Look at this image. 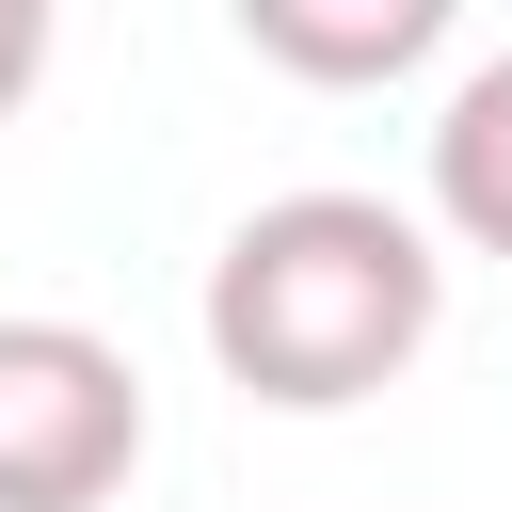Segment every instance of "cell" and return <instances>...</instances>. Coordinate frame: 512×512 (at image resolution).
I'll list each match as a JSON object with an SVG mask.
<instances>
[{"label":"cell","mask_w":512,"mask_h":512,"mask_svg":"<svg viewBox=\"0 0 512 512\" xmlns=\"http://www.w3.org/2000/svg\"><path fill=\"white\" fill-rule=\"evenodd\" d=\"M448 320V256L384 192H272L208 256V368L272 416H352L384 400Z\"/></svg>","instance_id":"6da1fadb"},{"label":"cell","mask_w":512,"mask_h":512,"mask_svg":"<svg viewBox=\"0 0 512 512\" xmlns=\"http://www.w3.org/2000/svg\"><path fill=\"white\" fill-rule=\"evenodd\" d=\"M144 464V368L96 320H0V512H96Z\"/></svg>","instance_id":"7a4b0ae2"},{"label":"cell","mask_w":512,"mask_h":512,"mask_svg":"<svg viewBox=\"0 0 512 512\" xmlns=\"http://www.w3.org/2000/svg\"><path fill=\"white\" fill-rule=\"evenodd\" d=\"M240 48L288 80H400L448 48V0H240Z\"/></svg>","instance_id":"3957f363"},{"label":"cell","mask_w":512,"mask_h":512,"mask_svg":"<svg viewBox=\"0 0 512 512\" xmlns=\"http://www.w3.org/2000/svg\"><path fill=\"white\" fill-rule=\"evenodd\" d=\"M432 224L464 256H512V48L464 64L448 112H432Z\"/></svg>","instance_id":"277c9868"},{"label":"cell","mask_w":512,"mask_h":512,"mask_svg":"<svg viewBox=\"0 0 512 512\" xmlns=\"http://www.w3.org/2000/svg\"><path fill=\"white\" fill-rule=\"evenodd\" d=\"M48 80V0H0V112Z\"/></svg>","instance_id":"5b68a950"}]
</instances>
